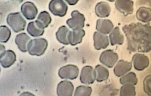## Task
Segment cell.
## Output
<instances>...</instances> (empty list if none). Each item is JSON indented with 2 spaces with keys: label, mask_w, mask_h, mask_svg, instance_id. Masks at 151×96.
<instances>
[{
  "label": "cell",
  "mask_w": 151,
  "mask_h": 96,
  "mask_svg": "<svg viewBox=\"0 0 151 96\" xmlns=\"http://www.w3.org/2000/svg\"><path fill=\"white\" fill-rule=\"evenodd\" d=\"M22 14L27 20L34 19L36 17L38 11L33 3L27 1L22 4L21 7Z\"/></svg>",
  "instance_id": "8fae6325"
},
{
  "label": "cell",
  "mask_w": 151,
  "mask_h": 96,
  "mask_svg": "<svg viewBox=\"0 0 151 96\" xmlns=\"http://www.w3.org/2000/svg\"><path fill=\"white\" fill-rule=\"evenodd\" d=\"M137 19L143 23H149L151 20V9L147 7H141L136 12Z\"/></svg>",
  "instance_id": "603a6c76"
},
{
  "label": "cell",
  "mask_w": 151,
  "mask_h": 96,
  "mask_svg": "<svg viewBox=\"0 0 151 96\" xmlns=\"http://www.w3.org/2000/svg\"><path fill=\"white\" fill-rule=\"evenodd\" d=\"M132 68V62L125 61L123 60L119 61L114 69V74L117 77H121L129 72Z\"/></svg>",
  "instance_id": "9a60e30c"
},
{
  "label": "cell",
  "mask_w": 151,
  "mask_h": 96,
  "mask_svg": "<svg viewBox=\"0 0 151 96\" xmlns=\"http://www.w3.org/2000/svg\"><path fill=\"white\" fill-rule=\"evenodd\" d=\"M94 46L96 50H100L107 48L109 45L108 37L103 35L100 32H96L93 35Z\"/></svg>",
  "instance_id": "4fadbf2b"
},
{
  "label": "cell",
  "mask_w": 151,
  "mask_h": 96,
  "mask_svg": "<svg viewBox=\"0 0 151 96\" xmlns=\"http://www.w3.org/2000/svg\"><path fill=\"white\" fill-rule=\"evenodd\" d=\"M109 35L110 42L111 46L122 45L124 42V37L119 27H116L111 32Z\"/></svg>",
  "instance_id": "ffe728a7"
},
{
  "label": "cell",
  "mask_w": 151,
  "mask_h": 96,
  "mask_svg": "<svg viewBox=\"0 0 151 96\" xmlns=\"http://www.w3.org/2000/svg\"><path fill=\"white\" fill-rule=\"evenodd\" d=\"M47 47V41L45 39H35L29 41L27 45V51L31 55L40 56L44 54Z\"/></svg>",
  "instance_id": "7a4b0ae2"
},
{
  "label": "cell",
  "mask_w": 151,
  "mask_h": 96,
  "mask_svg": "<svg viewBox=\"0 0 151 96\" xmlns=\"http://www.w3.org/2000/svg\"><path fill=\"white\" fill-rule=\"evenodd\" d=\"M127 40V50L130 52L147 53L151 49L150 24L132 23L122 27Z\"/></svg>",
  "instance_id": "6da1fadb"
},
{
  "label": "cell",
  "mask_w": 151,
  "mask_h": 96,
  "mask_svg": "<svg viewBox=\"0 0 151 96\" xmlns=\"http://www.w3.org/2000/svg\"><path fill=\"white\" fill-rule=\"evenodd\" d=\"M132 61L135 69L138 71H143L150 65V60L148 57L142 54H135L132 58Z\"/></svg>",
  "instance_id": "9c48e42d"
},
{
  "label": "cell",
  "mask_w": 151,
  "mask_h": 96,
  "mask_svg": "<svg viewBox=\"0 0 151 96\" xmlns=\"http://www.w3.org/2000/svg\"><path fill=\"white\" fill-rule=\"evenodd\" d=\"M118 59L119 56L118 54L111 50L104 51L99 58L100 62L109 68L113 67Z\"/></svg>",
  "instance_id": "52a82bcc"
},
{
  "label": "cell",
  "mask_w": 151,
  "mask_h": 96,
  "mask_svg": "<svg viewBox=\"0 0 151 96\" xmlns=\"http://www.w3.org/2000/svg\"><path fill=\"white\" fill-rule=\"evenodd\" d=\"M144 90L145 92L149 96H151V75L148 76L144 81Z\"/></svg>",
  "instance_id": "f546056e"
},
{
  "label": "cell",
  "mask_w": 151,
  "mask_h": 96,
  "mask_svg": "<svg viewBox=\"0 0 151 96\" xmlns=\"http://www.w3.org/2000/svg\"><path fill=\"white\" fill-rule=\"evenodd\" d=\"M7 23L15 32L24 31L26 25V22L19 12L12 13L8 15Z\"/></svg>",
  "instance_id": "3957f363"
},
{
  "label": "cell",
  "mask_w": 151,
  "mask_h": 96,
  "mask_svg": "<svg viewBox=\"0 0 151 96\" xmlns=\"http://www.w3.org/2000/svg\"><path fill=\"white\" fill-rule=\"evenodd\" d=\"M138 82L136 75L134 73L130 72L126 75H124L120 79V83L122 85L131 84L136 85Z\"/></svg>",
  "instance_id": "484cf974"
},
{
  "label": "cell",
  "mask_w": 151,
  "mask_h": 96,
  "mask_svg": "<svg viewBox=\"0 0 151 96\" xmlns=\"http://www.w3.org/2000/svg\"><path fill=\"white\" fill-rule=\"evenodd\" d=\"M31 38L25 32L19 33L16 36L15 43L19 49L23 52L27 51V45Z\"/></svg>",
  "instance_id": "ac0fdd59"
},
{
  "label": "cell",
  "mask_w": 151,
  "mask_h": 96,
  "mask_svg": "<svg viewBox=\"0 0 151 96\" xmlns=\"http://www.w3.org/2000/svg\"><path fill=\"white\" fill-rule=\"evenodd\" d=\"M112 22L109 19H99L96 23V29L102 34L107 35L111 33L114 28Z\"/></svg>",
  "instance_id": "2e32d148"
},
{
  "label": "cell",
  "mask_w": 151,
  "mask_h": 96,
  "mask_svg": "<svg viewBox=\"0 0 151 96\" xmlns=\"http://www.w3.org/2000/svg\"><path fill=\"white\" fill-rule=\"evenodd\" d=\"M68 4L70 5H75L79 0H65Z\"/></svg>",
  "instance_id": "4dcf8cb0"
},
{
  "label": "cell",
  "mask_w": 151,
  "mask_h": 96,
  "mask_svg": "<svg viewBox=\"0 0 151 96\" xmlns=\"http://www.w3.org/2000/svg\"><path fill=\"white\" fill-rule=\"evenodd\" d=\"M72 18L68 19L66 23L73 30L82 29L84 26L85 18L84 15L78 11H73L71 13Z\"/></svg>",
  "instance_id": "5b68a950"
},
{
  "label": "cell",
  "mask_w": 151,
  "mask_h": 96,
  "mask_svg": "<svg viewBox=\"0 0 151 96\" xmlns=\"http://www.w3.org/2000/svg\"><path fill=\"white\" fill-rule=\"evenodd\" d=\"M92 93V89L87 86H80L76 88L74 95L75 96H90Z\"/></svg>",
  "instance_id": "f1b7e54d"
},
{
  "label": "cell",
  "mask_w": 151,
  "mask_h": 96,
  "mask_svg": "<svg viewBox=\"0 0 151 96\" xmlns=\"http://www.w3.org/2000/svg\"><path fill=\"white\" fill-rule=\"evenodd\" d=\"M0 73H1V68H0Z\"/></svg>",
  "instance_id": "836d02e7"
},
{
  "label": "cell",
  "mask_w": 151,
  "mask_h": 96,
  "mask_svg": "<svg viewBox=\"0 0 151 96\" xmlns=\"http://www.w3.org/2000/svg\"><path fill=\"white\" fill-rule=\"evenodd\" d=\"M80 80L83 84L89 85L94 83L96 80V76L93 67L88 66L83 67L81 71Z\"/></svg>",
  "instance_id": "ba28073f"
},
{
  "label": "cell",
  "mask_w": 151,
  "mask_h": 96,
  "mask_svg": "<svg viewBox=\"0 0 151 96\" xmlns=\"http://www.w3.org/2000/svg\"><path fill=\"white\" fill-rule=\"evenodd\" d=\"M51 18L48 12L46 11H43L39 14L36 23L42 28L45 29L47 28L51 22Z\"/></svg>",
  "instance_id": "d4e9b609"
},
{
  "label": "cell",
  "mask_w": 151,
  "mask_h": 96,
  "mask_svg": "<svg viewBox=\"0 0 151 96\" xmlns=\"http://www.w3.org/2000/svg\"><path fill=\"white\" fill-rule=\"evenodd\" d=\"M79 69L76 66L68 65L62 67L58 71V76L62 79L73 80L78 77Z\"/></svg>",
  "instance_id": "8992f818"
},
{
  "label": "cell",
  "mask_w": 151,
  "mask_h": 96,
  "mask_svg": "<svg viewBox=\"0 0 151 96\" xmlns=\"http://www.w3.org/2000/svg\"><path fill=\"white\" fill-rule=\"evenodd\" d=\"M85 31L83 29L70 31L68 35L69 44L75 46L81 43L83 37L85 36Z\"/></svg>",
  "instance_id": "e0dca14e"
},
{
  "label": "cell",
  "mask_w": 151,
  "mask_h": 96,
  "mask_svg": "<svg viewBox=\"0 0 151 96\" xmlns=\"http://www.w3.org/2000/svg\"><path fill=\"white\" fill-rule=\"evenodd\" d=\"M111 11V8L108 3L104 1L98 3L95 7V12L97 16L106 18L109 16Z\"/></svg>",
  "instance_id": "d6986e66"
},
{
  "label": "cell",
  "mask_w": 151,
  "mask_h": 96,
  "mask_svg": "<svg viewBox=\"0 0 151 96\" xmlns=\"http://www.w3.org/2000/svg\"><path fill=\"white\" fill-rule=\"evenodd\" d=\"M11 31L5 25L0 26V42L5 43L8 42L10 38Z\"/></svg>",
  "instance_id": "83f0119b"
},
{
  "label": "cell",
  "mask_w": 151,
  "mask_h": 96,
  "mask_svg": "<svg viewBox=\"0 0 151 96\" xmlns=\"http://www.w3.org/2000/svg\"><path fill=\"white\" fill-rule=\"evenodd\" d=\"M134 4L131 0H117L115 3L116 8L125 16L133 13Z\"/></svg>",
  "instance_id": "30bf717a"
},
{
  "label": "cell",
  "mask_w": 151,
  "mask_h": 96,
  "mask_svg": "<svg viewBox=\"0 0 151 96\" xmlns=\"http://www.w3.org/2000/svg\"><path fill=\"white\" fill-rule=\"evenodd\" d=\"M16 61V54L12 50L4 51L0 57V64L4 68L11 66Z\"/></svg>",
  "instance_id": "5bb4252c"
},
{
  "label": "cell",
  "mask_w": 151,
  "mask_h": 96,
  "mask_svg": "<svg viewBox=\"0 0 151 96\" xmlns=\"http://www.w3.org/2000/svg\"><path fill=\"white\" fill-rule=\"evenodd\" d=\"M74 91V86L71 82L63 81L58 83L57 94L59 96H72Z\"/></svg>",
  "instance_id": "7c38bea8"
},
{
  "label": "cell",
  "mask_w": 151,
  "mask_h": 96,
  "mask_svg": "<svg viewBox=\"0 0 151 96\" xmlns=\"http://www.w3.org/2000/svg\"><path fill=\"white\" fill-rule=\"evenodd\" d=\"M107 1H109L110 2H114L115 1V0H107Z\"/></svg>",
  "instance_id": "d6a6232c"
},
{
  "label": "cell",
  "mask_w": 151,
  "mask_h": 96,
  "mask_svg": "<svg viewBox=\"0 0 151 96\" xmlns=\"http://www.w3.org/2000/svg\"><path fill=\"white\" fill-rule=\"evenodd\" d=\"M96 80L98 82H102L107 80L109 76L108 69L101 65H98L95 67V69Z\"/></svg>",
  "instance_id": "44dd1931"
},
{
  "label": "cell",
  "mask_w": 151,
  "mask_h": 96,
  "mask_svg": "<svg viewBox=\"0 0 151 96\" xmlns=\"http://www.w3.org/2000/svg\"><path fill=\"white\" fill-rule=\"evenodd\" d=\"M49 9L53 15L63 17L67 13L68 7L63 0H51Z\"/></svg>",
  "instance_id": "277c9868"
},
{
  "label": "cell",
  "mask_w": 151,
  "mask_h": 96,
  "mask_svg": "<svg viewBox=\"0 0 151 96\" xmlns=\"http://www.w3.org/2000/svg\"><path fill=\"white\" fill-rule=\"evenodd\" d=\"M27 32L32 37H36L42 36L44 33V29L38 24L36 21L30 22L27 27Z\"/></svg>",
  "instance_id": "7402d4cb"
},
{
  "label": "cell",
  "mask_w": 151,
  "mask_h": 96,
  "mask_svg": "<svg viewBox=\"0 0 151 96\" xmlns=\"http://www.w3.org/2000/svg\"><path fill=\"white\" fill-rule=\"evenodd\" d=\"M136 94L135 87L134 85L124 84L121 88L120 96H135Z\"/></svg>",
  "instance_id": "4316f807"
},
{
  "label": "cell",
  "mask_w": 151,
  "mask_h": 96,
  "mask_svg": "<svg viewBox=\"0 0 151 96\" xmlns=\"http://www.w3.org/2000/svg\"><path fill=\"white\" fill-rule=\"evenodd\" d=\"M70 31V30L65 25L61 26L56 33L57 39L63 44L65 45L69 44L68 35Z\"/></svg>",
  "instance_id": "cb8c5ba5"
},
{
  "label": "cell",
  "mask_w": 151,
  "mask_h": 96,
  "mask_svg": "<svg viewBox=\"0 0 151 96\" xmlns=\"http://www.w3.org/2000/svg\"><path fill=\"white\" fill-rule=\"evenodd\" d=\"M5 51V47L3 45L0 44V57Z\"/></svg>",
  "instance_id": "1f68e13d"
}]
</instances>
